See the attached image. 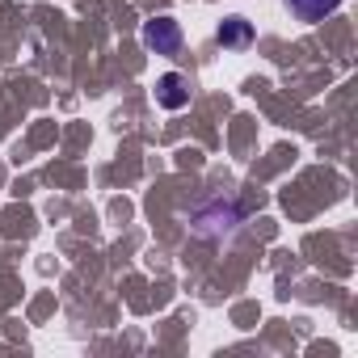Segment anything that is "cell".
I'll list each match as a JSON object with an SVG mask.
<instances>
[{"label": "cell", "instance_id": "cell-1", "mask_svg": "<svg viewBox=\"0 0 358 358\" xmlns=\"http://www.w3.org/2000/svg\"><path fill=\"white\" fill-rule=\"evenodd\" d=\"M139 38H143V47L156 51V55H177V51H182V26H177L173 17H152V22H143Z\"/></svg>", "mask_w": 358, "mask_h": 358}, {"label": "cell", "instance_id": "cell-2", "mask_svg": "<svg viewBox=\"0 0 358 358\" xmlns=\"http://www.w3.org/2000/svg\"><path fill=\"white\" fill-rule=\"evenodd\" d=\"M156 106H164V110H186L190 106V80L182 72H164L156 80Z\"/></svg>", "mask_w": 358, "mask_h": 358}, {"label": "cell", "instance_id": "cell-3", "mask_svg": "<svg viewBox=\"0 0 358 358\" xmlns=\"http://www.w3.org/2000/svg\"><path fill=\"white\" fill-rule=\"evenodd\" d=\"M282 5H287L299 22L316 26V22H324L329 13H337V9H341V0H282Z\"/></svg>", "mask_w": 358, "mask_h": 358}, {"label": "cell", "instance_id": "cell-4", "mask_svg": "<svg viewBox=\"0 0 358 358\" xmlns=\"http://www.w3.org/2000/svg\"><path fill=\"white\" fill-rule=\"evenodd\" d=\"M215 43H220L224 51H241V47L253 43V26H249L245 17H228V22L215 30Z\"/></svg>", "mask_w": 358, "mask_h": 358}]
</instances>
